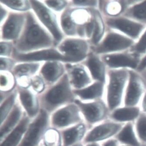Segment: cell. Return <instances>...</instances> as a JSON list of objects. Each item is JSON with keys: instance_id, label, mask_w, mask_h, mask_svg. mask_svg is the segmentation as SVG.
I'll return each mask as SVG.
<instances>
[{"instance_id": "cell-12", "label": "cell", "mask_w": 146, "mask_h": 146, "mask_svg": "<svg viewBox=\"0 0 146 146\" xmlns=\"http://www.w3.org/2000/svg\"><path fill=\"white\" fill-rule=\"evenodd\" d=\"M61 49L66 56L68 61H80L87 56L88 44L85 41L80 40H69L63 43Z\"/></svg>"}, {"instance_id": "cell-32", "label": "cell", "mask_w": 146, "mask_h": 146, "mask_svg": "<svg viewBox=\"0 0 146 146\" xmlns=\"http://www.w3.org/2000/svg\"><path fill=\"white\" fill-rule=\"evenodd\" d=\"M15 96L12 95L2 104L1 107V123L6 119L15 102Z\"/></svg>"}, {"instance_id": "cell-45", "label": "cell", "mask_w": 146, "mask_h": 146, "mask_svg": "<svg viewBox=\"0 0 146 146\" xmlns=\"http://www.w3.org/2000/svg\"><path fill=\"white\" fill-rule=\"evenodd\" d=\"M87 146H100L98 143H90V144H88Z\"/></svg>"}, {"instance_id": "cell-2", "label": "cell", "mask_w": 146, "mask_h": 146, "mask_svg": "<svg viewBox=\"0 0 146 146\" xmlns=\"http://www.w3.org/2000/svg\"><path fill=\"white\" fill-rule=\"evenodd\" d=\"M135 41L116 31L107 29L104 36L94 48V52L99 56L129 50Z\"/></svg>"}, {"instance_id": "cell-22", "label": "cell", "mask_w": 146, "mask_h": 146, "mask_svg": "<svg viewBox=\"0 0 146 146\" xmlns=\"http://www.w3.org/2000/svg\"><path fill=\"white\" fill-rule=\"evenodd\" d=\"M140 109L136 106H125L117 108L112 113V117L118 122H127L133 120L140 116Z\"/></svg>"}, {"instance_id": "cell-34", "label": "cell", "mask_w": 146, "mask_h": 146, "mask_svg": "<svg viewBox=\"0 0 146 146\" xmlns=\"http://www.w3.org/2000/svg\"><path fill=\"white\" fill-rule=\"evenodd\" d=\"M1 1L15 9L25 10L27 9L25 1Z\"/></svg>"}, {"instance_id": "cell-26", "label": "cell", "mask_w": 146, "mask_h": 146, "mask_svg": "<svg viewBox=\"0 0 146 146\" xmlns=\"http://www.w3.org/2000/svg\"><path fill=\"white\" fill-rule=\"evenodd\" d=\"M21 103L29 117H35L38 110V101L35 96L28 91L21 90L20 91Z\"/></svg>"}, {"instance_id": "cell-43", "label": "cell", "mask_w": 146, "mask_h": 146, "mask_svg": "<svg viewBox=\"0 0 146 146\" xmlns=\"http://www.w3.org/2000/svg\"><path fill=\"white\" fill-rule=\"evenodd\" d=\"M7 65V63L6 60H4L3 58H1V69L2 70L6 68Z\"/></svg>"}, {"instance_id": "cell-13", "label": "cell", "mask_w": 146, "mask_h": 146, "mask_svg": "<svg viewBox=\"0 0 146 146\" xmlns=\"http://www.w3.org/2000/svg\"><path fill=\"white\" fill-rule=\"evenodd\" d=\"M31 2L33 8L41 21L48 28L56 39L59 41L62 36L52 13L38 1H32Z\"/></svg>"}, {"instance_id": "cell-9", "label": "cell", "mask_w": 146, "mask_h": 146, "mask_svg": "<svg viewBox=\"0 0 146 146\" xmlns=\"http://www.w3.org/2000/svg\"><path fill=\"white\" fill-rule=\"evenodd\" d=\"M123 127V124L121 123L110 121L106 122L92 130L86 137L85 141L95 143L108 139L118 133Z\"/></svg>"}, {"instance_id": "cell-35", "label": "cell", "mask_w": 146, "mask_h": 146, "mask_svg": "<svg viewBox=\"0 0 146 146\" xmlns=\"http://www.w3.org/2000/svg\"><path fill=\"white\" fill-rule=\"evenodd\" d=\"M63 29L68 34H72L74 33V25L70 17L63 18L62 21Z\"/></svg>"}, {"instance_id": "cell-42", "label": "cell", "mask_w": 146, "mask_h": 146, "mask_svg": "<svg viewBox=\"0 0 146 146\" xmlns=\"http://www.w3.org/2000/svg\"><path fill=\"white\" fill-rule=\"evenodd\" d=\"M142 107L143 109V110L146 113V90L141 100Z\"/></svg>"}, {"instance_id": "cell-7", "label": "cell", "mask_w": 146, "mask_h": 146, "mask_svg": "<svg viewBox=\"0 0 146 146\" xmlns=\"http://www.w3.org/2000/svg\"><path fill=\"white\" fill-rule=\"evenodd\" d=\"M72 99L68 83L64 80L48 92L44 98L43 104L44 108L51 112L59 106L71 101Z\"/></svg>"}, {"instance_id": "cell-6", "label": "cell", "mask_w": 146, "mask_h": 146, "mask_svg": "<svg viewBox=\"0 0 146 146\" xmlns=\"http://www.w3.org/2000/svg\"><path fill=\"white\" fill-rule=\"evenodd\" d=\"M48 122L47 113L42 110L34 121L29 125L19 146H37L47 130Z\"/></svg>"}, {"instance_id": "cell-17", "label": "cell", "mask_w": 146, "mask_h": 146, "mask_svg": "<svg viewBox=\"0 0 146 146\" xmlns=\"http://www.w3.org/2000/svg\"><path fill=\"white\" fill-rule=\"evenodd\" d=\"M16 57L21 61H39V60H62L68 61L66 57L62 56L54 50H44L41 52L29 54L27 55H17Z\"/></svg>"}, {"instance_id": "cell-30", "label": "cell", "mask_w": 146, "mask_h": 146, "mask_svg": "<svg viewBox=\"0 0 146 146\" xmlns=\"http://www.w3.org/2000/svg\"><path fill=\"white\" fill-rule=\"evenodd\" d=\"M130 50L141 58L146 54V28Z\"/></svg>"}, {"instance_id": "cell-11", "label": "cell", "mask_w": 146, "mask_h": 146, "mask_svg": "<svg viewBox=\"0 0 146 146\" xmlns=\"http://www.w3.org/2000/svg\"><path fill=\"white\" fill-rule=\"evenodd\" d=\"M76 104L90 123H96L103 119L107 113V107L101 100L88 104L76 100Z\"/></svg>"}, {"instance_id": "cell-46", "label": "cell", "mask_w": 146, "mask_h": 146, "mask_svg": "<svg viewBox=\"0 0 146 146\" xmlns=\"http://www.w3.org/2000/svg\"><path fill=\"white\" fill-rule=\"evenodd\" d=\"M73 146H82V144H80V143H76V144H75L73 145Z\"/></svg>"}, {"instance_id": "cell-19", "label": "cell", "mask_w": 146, "mask_h": 146, "mask_svg": "<svg viewBox=\"0 0 146 146\" xmlns=\"http://www.w3.org/2000/svg\"><path fill=\"white\" fill-rule=\"evenodd\" d=\"M106 83L96 81L83 90L76 91L75 93L83 100L100 99L105 93Z\"/></svg>"}, {"instance_id": "cell-33", "label": "cell", "mask_w": 146, "mask_h": 146, "mask_svg": "<svg viewBox=\"0 0 146 146\" xmlns=\"http://www.w3.org/2000/svg\"><path fill=\"white\" fill-rule=\"evenodd\" d=\"M36 64H23L19 65L15 68V73L19 76L28 75L34 73L38 68Z\"/></svg>"}, {"instance_id": "cell-44", "label": "cell", "mask_w": 146, "mask_h": 146, "mask_svg": "<svg viewBox=\"0 0 146 146\" xmlns=\"http://www.w3.org/2000/svg\"><path fill=\"white\" fill-rule=\"evenodd\" d=\"M1 84L2 86H5L6 85L7 82V80H6V78L5 76H1Z\"/></svg>"}, {"instance_id": "cell-29", "label": "cell", "mask_w": 146, "mask_h": 146, "mask_svg": "<svg viewBox=\"0 0 146 146\" xmlns=\"http://www.w3.org/2000/svg\"><path fill=\"white\" fill-rule=\"evenodd\" d=\"M45 146H61V137L58 131L55 129H47L43 136Z\"/></svg>"}, {"instance_id": "cell-40", "label": "cell", "mask_w": 146, "mask_h": 146, "mask_svg": "<svg viewBox=\"0 0 146 146\" xmlns=\"http://www.w3.org/2000/svg\"><path fill=\"white\" fill-rule=\"evenodd\" d=\"M9 45L6 43H1V54L7 55L9 52Z\"/></svg>"}, {"instance_id": "cell-23", "label": "cell", "mask_w": 146, "mask_h": 146, "mask_svg": "<svg viewBox=\"0 0 146 146\" xmlns=\"http://www.w3.org/2000/svg\"><path fill=\"white\" fill-rule=\"evenodd\" d=\"M86 127L84 124H80L63 132L64 146H70L82 139L85 133Z\"/></svg>"}, {"instance_id": "cell-47", "label": "cell", "mask_w": 146, "mask_h": 146, "mask_svg": "<svg viewBox=\"0 0 146 146\" xmlns=\"http://www.w3.org/2000/svg\"></svg>"}, {"instance_id": "cell-10", "label": "cell", "mask_w": 146, "mask_h": 146, "mask_svg": "<svg viewBox=\"0 0 146 146\" xmlns=\"http://www.w3.org/2000/svg\"><path fill=\"white\" fill-rule=\"evenodd\" d=\"M80 120L79 108L73 104L59 110L54 114L52 119V125L58 128L66 127Z\"/></svg>"}, {"instance_id": "cell-18", "label": "cell", "mask_w": 146, "mask_h": 146, "mask_svg": "<svg viewBox=\"0 0 146 146\" xmlns=\"http://www.w3.org/2000/svg\"><path fill=\"white\" fill-rule=\"evenodd\" d=\"M122 15L146 26V1L139 0L136 4L128 7Z\"/></svg>"}, {"instance_id": "cell-3", "label": "cell", "mask_w": 146, "mask_h": 146, "mask_svg": "<svg viewBox=\"0 0 146 146\" xmlns=\"http://www.w3.org/2000/svg\"><path fill=\"white\" fill-rule=\"evenodd\" d=\"M129 77L124 94L125 106H136L146 90V70L139 72L129 70Z\"/></svg>"}, {"instance_id": "cell-41", "label": "cell", "mask_w": 146, "mask_h": 146, "mask_svg": "<svg viewBox=\"0 0 146 146\" xmlns=\"http://www.w3.org/2000/svg\"><path fill=\"white\" fill-rule=\"evenodd\" d=\"M104 146H118V140L111 139L107 141Z\"/></svg>"}, {"instance_id": "cell-39", "label": "cell", "mask_w": 146, "mask_h": 146, "mask_svg": "<svg viewBox=\"0 0 146 146\" xmlns=\"http://www.w3.org/2000/svg\"><path fill=\"white\" fill-rule=\"evenodd\" d=\"M146 70V54L141 58L137 71L142 72Z\"/></svg>"}, {"instance_id": "cell-27", "label": "cell", "mask_w": 146, "mask_h": 146, "mask_svg": "<svg viewBox=\"0 0 146 146\" xmlns=\"http://www.w3.org/2000/svg\"><path fill=\"white\" fill-rule=\"evenodd\" d=\"M62 72V66L59 63L55 62L47 63L44 66L42 71L44 78L50 81L56 80Z\"/></svg>"}, {"instance_id": "cell-21", "label": "cell", "mask_w": 146, "mask_h": 146, "mask_svg": "<svg viewBox=\"0 0 146 146\" xmlns=\"http://www.w3.org/2000/svg\"><path fill=\"white\" fill-rule=\"evenodd\" d=\"M95 26L92 41L95 45H97L102 40L106 33L107 27L104 17L99 11H93Z\"/></svg>"}, {"instance_id": "cell-28", "label": "cell", "mask_w": 146, "mask_h": 146, "mask_svg": "<svg viewBox=\"0 0 146 146\" xmlns=\"http://www.w3.org/2000/svg\"><path fill=\"white\" fill-rule=\"evenodd\" d=\"M91 81L88 73L82 68H76L72 72V82L77 88L85 87Z\"/></svg>"}, {"instance_id": "cell-4", "label": "cell", "mask_w": 146, "mask_h": 146, "mask_svg": "<svg viewBox=\"0 0 146 146\" xmlns=\"http://www.w3.org/2000/svg\"><path fill=\"white\" fill-rule=\"evenodd\" d=\"M104 18L107 29L116 31L135 42L146 28L145 25L122 15L116 17Z\"/></svg>"}, {"instance_id": "cell-38", "label": "cell", "mask_w": 146, "mask_h": 146, "mask_svg": "<svg viewBox=\"0 0 146 146\" xmlns=\"http://www.w3.org/2000/svg\"><path fill=\"white\" fill-rule=\"evenodd\" d=\"M99 1H75L74 2L76 5H80L96 7L99 6Z\"/></svg>"}, {"instance_id": "cell-20", "label": "cell", "mask_w": 146, "mask_h": 146, "mask_svg": "<svg viewBox=\"0 0 146 146\" xmlns=\"http://www.w3.org/2000/svg\"><path fill=\"white\" fill-rule=\"evenodd\" d=\"M23 22L21 15H12L9 18L4 26L3 37L6 39H11L17 37L19 33Z\"/></svg>"}, {"instance_id": "cell-31", "label": "cell", "mask_w": 146, "mask_h": 146, "mask_svg": "<svg viewBox=\"0 0 146 146\" xmlns=\"http://www.w3.org/2000/svg\"><path fill=\"white\" fill-rule=\"evenodd\" d=\"M136 130L138 137L146 143V113L139 116L136 123Z\"/></svg>"}, {"instance_id": "cell-25", "label": "cell", "mask_w": 146, "mask_h": 146, "mask_svg": "<svg viewBox=\"0 0 146 146\" xmlns=\"http://www.w3.org/2000/svg\"><path fill=\"white\" fill-rule=\"evenodd\" d=\"M118 140L128 146H140L131 123H127L118 133Z\"/></svg>"}, {"instance_id": "cell-24", "label": "cell", "mask_w": 146, "mask_h": 146, "mask_svg": "<svg viewBox=\"0 0 146 146\" xmlns=\"http://www.w3.org/2000/svg\"><path fill=\"white\" fill-rule=\"evenodd\" d=\"M21 115V109L18 106H15L11 113L9 115L7 118L1 128V140L5 137L11 130H13L18 122Z\"/></svg>"}, {"instance_id": "cell-16", "label": "cell", "mask_w": 146, "mask_h": 146, "mask_svg": "<svg viewBox=\"0 0 146 146\" xmlns=\"http://www.w3.org/2000/svg\"><path fill=\"white\" fill-rule=\"evenodd\" d=\"M100 2L99 6L104 17H117L122 15L126 10V7L123 0L103 1Z\"/></svg>"}, {"instance_id": "cell-37", "label": "cell", "mask_w": 146, "mask_h": 146, "mask_svg": "<svg viewBox=\"0 0 146 146\" xmlns=\"http://www.w3.org/2000/svg\"><path fill=\"white\" fill-rule=\"evenodd\" d=\"M33 86L34 89L38 92H41L43 90L44 85L42 80L39 78H36L33 82Z\"/></svg>"}, {"instance_id": "cell-36", "label": "cell", "mask_w": 146, "mask_h": 146, "mask_svg": "<svg viewBox=\"0 0 146 146\" xmlns=\"http://www.w3.org/2000/svg\"><path fill=\"white\" fill-rule=\"evenodd\" d=\"M46 3L49 6L58 10L62 9L65 5V1H47Z\"/></svg>"}, {"instance_id": "cell-14", "label": "cell", "mask_w": 146, "mask_h": 146, "mask_svg": "<svg viewBox=\"0 0 146 146\" xmlns=\"http://www.w3.org/2000/svg\"><path fill=\"white\" fill-rule=\"evenodd\" d=\"M87 66L92 78L96 81L106 83L108 68L101 56L92 54L87 62Z\"/></svg>"}, {"instance_id": "cell-15", "label": "cell", "mask_w": 146, "mask_h": 146, "mask_svg": "<svg viewBox=\"0 0 146 146\" xmlns=\"http://www.w3.org/2000/svg\"><path fill=\"white\" fill-rule=\"evenodd\" d=\"M29 122V119L28 117H23L17 126L7 136L1 146H17L24 133L28 129Z\"/></svg>"}, {"instance_id": "cell-1", "label": "cell", "mask_w": 146, "mask_h": 146, "mask_svg": "<svg viewBox=\"0 0 146 146\" xmlns=\"http://www.w3.org/2000/svg\"><path fill=\"white\" fill-rule=\"evenodd\" d=\"M129 77V70L108 69L105 93L106 103L110 110H116L123 101Z\"/></svg>"}, {"instance_id": "cell-5", "label": "cell", "mask_w": 146, "mask_h": 146, "mask_svg": "<svg viewBox=\"0 0 146 146\" xmlns=\"http://www.w3.org/2000/svg\"><path fill=\"white\" fill-rule=\"evenodd\" d=\"M101 57L109 70H137L141 59L130 49L103 55Z\"/></svg>"}, {"instance_id": "cell-8", "label": "cell", "mask_w": 146, "mask_h": 146, "mask_svg": "<svg viewBox=\"0 0 146 146\" xmlns=\"http://www.w3.org/2000/svg\"><path fill=\"white\" fill-rule=\"evenodd\" d=\"M30 24L24 40L25 47L33 48L46 46L51 44L48 35L37 25L29 20Z\"/></svg>"}]
</instances>
